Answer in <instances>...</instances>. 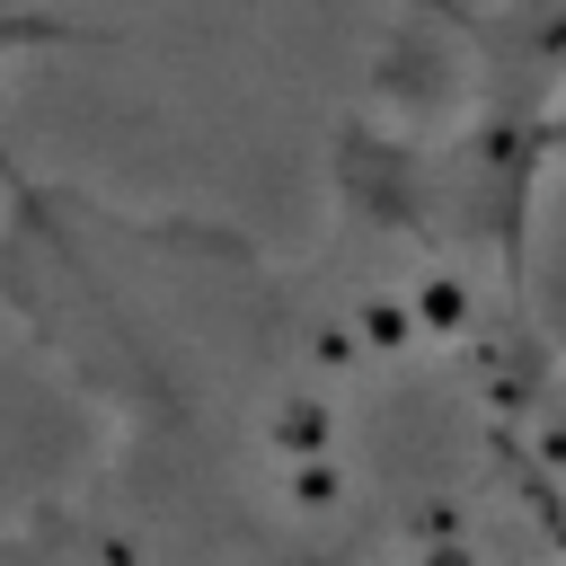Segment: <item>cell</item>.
<instances>
[{
  "label": "cell",
  "mask_w": 566,
  "mask_h": 566,
  "mask_svg": "<svg viewBox=\"0 0 566 566\" xmlns=\"http://www.w3.org/2000/svg\"><path fill=\"white\" fill-rule=\"evenodd\" d=\"M327 566H566V318L460 301L363 424Z\"/></svg>",
  "instance_id": "obj_1"
},
{
  "label": "cell",
  "mask_w": 566,
  "mask_h": 566,
  "mask_svg": "<svg viewBox=\"0 0 566 566\" xmlns=\"http://www.w3.org/2000/svg\"><path fill=\"white\" fill-rule=\"evenodd\" d=\"M363 97L433 142L513 265L566 301V0H398Z\"/></svg>",
  "instance_id": "obj_2"
},
{
  "label": "cell",
  "mask_w": 566,
  "mask_h": 566,
  "mask_svg": "<svg viewBox=\"0 0 566 566\" xmlns=\"http://www.w3.org/2000/svg\"><path fill=\"white\" fill-rule=\"evenodd\" d=\"M18 35H27V18H18V9H9V0H0V53H9V44H18Z\"/></svg>",
  "instance_id": "obj_3"
}]
</instances>
